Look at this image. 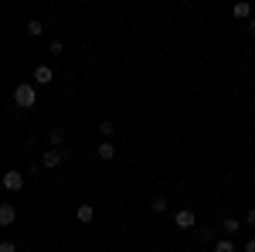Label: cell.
Wrapping results in <instances>:
<instances>
[{
	"label": "cell",
	"mask_w": 255,
	"mask_h": 252,
	"mask_svg": "<svg viewBox=\"0 0 255 252\" xmlns=\"http://www.w3.org/2000/svg\"><path fill=\"white\" fill-rule=\"evenodd\" d=\"M34 102H38V89H34L31 82H20L17 89H14V106H17V109H31Z\"/></svg>",
	"instance_id": "obj_1"
},
{
	"label": "cell",
	"mask_w": 255,
	"mask_h": 252,
	"mask_svg": "<svg viewBox=\"0 0 255 252\" xmlns=\"http://www.w3.org/2000/svg\"><path fill=\"white\" fill-rule=\"evenodd\" d=\"M65 160H68V154H65V150H51V147H48V150H44V157H41V167H44V171H58Z\"/></svg>",
	"instance_id": "obj_2"
},
{
	"label": "cell",
	"mask_w": 255,
	"mask_h": 252,
	"mask_svg": "<svg viewBox=\"0 0 255 252\" xmlns=\"http://www.w3.org/2000/svg\"><path fill=\"white\" fill-rule=\"evenodd\" d=\"M0 184H3V191H20V188H24V174H20V171H14V167H10V171H7V174L0 177Z\"/></svg>",
	"instance_id": "obj_3"
},
{
	"label": "cell",
	"mask_w": 255,
	"mask_h": 252,
	"mask_svg": "<svg viewBox=\"0 0 255 252\" xmlns=\"http://www.w3.org/2000/svg\"><path fill=\"white\" fill-rule=\"evenodd\" d=\"M174 225H177V229H194L197 215L191 212V208H177V212H174Z\"/></svg>",
	"instance_id": "obj_4"
},
{
	"label": "cell",
	"mask_w": 255,
	"mask_h": 252,
	"mask_svg": "<svg viewBox=\"0 0 255 252\" xmlns=\"http://www.w3.org/2000/svg\"><path fill=\"white\" fill-rule=\"evenodd\" d=\"M14 222H17V208H14L10 201H7V205H0V229H10Z\"/></svg>",
	"instance_id": "obj_5"
},
{
	"label": "cell",
	"mask_w": 255,
	"mask_h": 252,
	"mask_svg": "<svg viewBox=\"0 0 255 252\" xmlns=\"http://www.w3.org/2000/svg\"><path fill=\"white\" fill-rule=\"evenodd\" d=\"M51 78H55V72H51V65H38V68H34V82H38V85H48Z\"/></svg>",
	"instance_id": "obj_6"
},
{
	"label": "cell",
	"mask_w": 255,
	"mask_h": 252,
	"mask_svg": "<svg viewBox=\"0 0 255 252\" xmlns=\"http://www.w3.org/2000/svg\"><path fill=\"white\" fill-rule=\"evenodd\" d=\"M48 143H51V150H65V130H51Z\"/></svg>",
	"instance_id": "obj_7"
},
{
	"label": "cell",
	"mask_w": 255,
	"mask_h": 252,
	"mask_svg": "<svg viewBox=\"0 0 255 252\" xmlns=\"http://www.w3.org/2000/svg\"><path fill=\"white\" fill-rule=\"evenodd\" d=\"M75 218H79L82 225H89V222L96 218V212H92V205H79V208H75Z\"/></svg>",
	"instance_id": "obj_8"
},
{
	"label": "cell",
	"mask_w": 255,
	"mask_h": 252,
	"mask_svg": "<svg viewBox=\"0 0 255 252\" xmlns=\"http://www.w3.org/2000/svg\"><path fill=\"white\" fill-rule=\"evenodd\" d=\"M99 160H113V157H116V147H113V143H109V140H102V143H99Z\"/></svg>",
	"instance_id": "obj_9"
},
{
	"label": "cell",
	"mask_w": 255,
	"mask_h": 252,
	"mask_svg": "<svg viewBox=\"0 0 255 252\" xmlns=\"http://www.w3.org/2000/svg\"><path fill=\"white\" fill-rule=\"evenodd\" d=\"M221 229H225V232H228V239H232V235L242 229V218H221Z\"/></svg>",
	"instance_id": "obj_10"
},
{
	"label": "cell",
	"mask_w": 255,
	"mask_h": 252,
	"mask_svg": "<svg viewBox=\"0 0 255 252\" xmlns=\"http://www.w3.org/2000/svg\"><path fill=\"white\" fill-rule=\"evenodd\" d=\"M215 246V252H238V246L232 242V239H218V242H211Z\"/></svg>",
	"instance_id": "obj_11"
},
{
	"label": "cell",
	"mask_w": 255,
	"mask_h": 252,
	"mask_svg": "<svg viewBox=\"0 0 255 252\" xmlns=\"http://www.w3.org/2000/svg\"><path fill=\"white\" fill-rule=\"evenodd\" d=\"M24 31H27L31 38H41V34H44V24H41V20L34 17V20H27V27H24Z\"/></svg>",
	"instance_id": "obj_12"
},
{
	"label": "cell",
	"mask_w": 255,
	"mask_h": 252,
	"mask_svg": "<svg viewBox=\"0 0 255 252\" xmlns=\"http://www.w3.org/2000/svg\"><path fill=\"white\" fill-rule=\"evenodd\" d=\"M232 14H235V17H252V3H235V7H232Z\"/></svg>",
	"instance_id": "obj_13"
},
{
	"label": "cell",
	"mask_w": 255,
	"mask_h": 252,
	"mask_svg": "<svg viewBox=\"0 0 255 252\" xmlns=\"http://www.w3.org/2000/svg\"><path fill=\"white\" fill-rule=\"evenodd\" d=\"M150 208H153L157 215H163V212H167V198H163V194H157V198L150 201Z\"/></svg>",
	"instance_id": "obj_14"
},
{
	"label": "cell",
	"mask_w": 255,
	"mask_h": 252,
	"mask_svg": "<svg viewBox=\"0 0 255 252\" xmlns=\"http://www.w3.org/2000/svg\"><path fill=\"white\" fill-rule=\"evenodd\" d=\"M99 133H102V136H113V133H116V123H113V119H102V123H99Z\"/></svg>",
	"instance_id": "obj_15"
},
{
	"label": "cell",
	"mask_w": 255,
	"mask_h": 252,
	"mask_svg": "<svg viewBox=\"0 0 255 252\" xmlns=\"http://www.w3.org/2000/svg\"><path fill=\"white\" fill-rule=\"evenodd\" d=\"M242 225H249V229H255V208H252V212H245V218H242Z\"/></svg>",
	"instance_id": "obj_16"
},
{
	"label": "cell",
	"mask_w": 255,
	"mask_h": 252,
	"mask_svg": "<svg viewBox=\"0 0 255 252\" xmlns=\"http://www.w3.org/2000/svg\"><path fill=\"white\" fill-rule=\"evenodd\" d=\"M0 252H17V246L14 242H0Z\"/></svg>",
	"instance_id": "obj_17"
},
{
	"label": "cell",
	"mask_w": 255,
	"mask_h": 252,
	"mask_svg": "<svg viewBox=\"0 0 255 252\" xmlns=\"http://www.w3.org/2000/svg\"><path fill=\"white\" fill-rule=\"evenodd\" d=\"M242 252H255V239H249V242L242 246Z\"/></svg>",
	"instance_id": "obj_18"
}]
</instances>
